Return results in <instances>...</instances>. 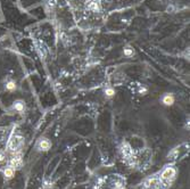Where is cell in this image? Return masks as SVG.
Masks as SVG:
<instances>
[{
  "instance_id": "obj_11",
  "label": "cell",
  "mask_w": 190,
  "mask_h": 189,
  "mask_svg": "<svg viewBox=\"0 0 190 189\" xmlns=\"http://www.w3.org/2000/svg\"><path fill=\"white\" fill-rule=\"evenodd\" d=\"M105 94H106V97L110 98V97H113V96L115 94V90H114L113 88L108 87V88H106V89H105Z\"/></svg>"
},
{
  "instance_id": "obj_6",
  "label": "cell",
  "mask_w": 190,
  "mask_h": 189,
  "mask_svg": "<svg viewBox=\"0 0 190 189\" xmlns=\"http://www.w3.org/2000/svg\"><path fill=\"white\" fill-rule=\"evenodd\" d=\"M121 151H122V154L124 155V157H126V156H129V155L132 154V148H131V146L128 142H123L122 146H121Z\"/></svg>"
},
{
  "instance_id": "obj_8",
  "label": "cell",
  "mask_w": 190,
  "mask_h": 189,
  "mask_svg": "<svg viewBox=\"0 0 190 189\" xmlns=\"http://www.w3.org/2000/svg\"><path fill=\"white\" fill-rule=\"evenodd\" d=\"M179 153H180V148H179V147L172 149V150L169 153V155H167L169 160H175L178 156H179Z\"/></svg>"
},
{
  "instance_id": "obj_3",
  "label": "cell",
  "mask_w": 190,
  "mask_h": 189,
  "mask_svg": "<svg viewBox=\"0 0 190 189\" xmlns=\"http://www.w3.org/2000/svg\"><path fill=\"white\" fill-rule=\"evenodd\" d=\"M51 147V142H50V140L48 139V138H40L39 139V141L37 142V149L38 150H43V151H47V150H49Z\"/></svg>"
},
{
  "instance_id": "obj_5",
  "label": "cell",
  "mask_w": 190,
  "mask_h": 189,
  "mask_svg": "<svg viewBox=\"0 0 190 189\" xmlns=\"http://www.w3.org/2000/svg\"><path fill=\"white\" fill-rule=\"evenodd\" d=\"M162 103L166 106H171L174 104V96L172 94H165L162 98Z\"/></svg>"
},
{
  "instance_id": "obj_4",
  "label": "cell",
  "mask_w": 190,
  "mask_h": 189,
  "mask_svg": "<svg viewBox=\"0 0 190 189\" xmlns=\"http://www.w3.org/2000/svg\"><path fill=\"white\" fill-rule=\"evenodd\" d=\"M9 165H10V167H13L14 170L21 169V167H22V165H23V161H22L21 155H15L13 158L10 160Z\"/></svg>"
},
{
  "instance_id": "obj_9",
  "label": "cell",
  "mask_w": 190,
  "mask_h": 189,
  "mask_svg": "<svg viewBox=\"0 0 190 189\" xmlns=\"http://www.w3.org/2000/svg\"><path fill=\"white\" fill-rule=\"evenodd\" d=\"M14 173H15V172H14V169L13 167H10V166H9V167H6L5 171H3V176H5L6 179H12L14 176Z\"/></svg>"
},
{
  "instance_id": "obj_13",
  "label": "cell",
  "mask_w": 190,
  "mask_h": 189,
  "mask_svg": "<svg viewBox=\"0 0 190 189\" xmlns=\"http://www.w3.org/2000/svg\"><path fill=\"white\" fill-rule=\"evenodd\" d=\"M123 53H124V55H125V56H132V55L135 54L133 49H131V48H125Z\"/></svg>"
},
{
  "instance_id": "obj_10",
  "label": "cell",
  "mask_w": 190,
  "mask_h": 189,
  "mask_svg": "<svg viewBox=\"0 0 190 189\" xmlns=\"http://www.w3.org/2000/svg\"><path fill=\"white\" fill-rule=\"evenodd\" d=\"M6 90L7 91H14L16 89V82L13 81V80H9V81L6 82V85H5Z\"/></svg>"
},
{
  "instance_id": "obj_14",
  "label": "cell",
  "mask_w": 190,
  "mask_h": 189,
  "mask_svg": "<svg viewBox=\"0 0 190 189\" xmlns=\"http://www.w3.org/2000/svg\"><path fill=\"white\" fill-rule=\"evenodd\" d=\"M5 160V154L2 151H0V162H2Z\"/></svg>"
},
{
  "instance_id": "obj_1",
  "label": "cell",
  "mask_w": 190,
  "mask_h": 189,
  "mask_svg": "<svg viewBox=\"0 0 190 189\" xmlns=\"http://www.w3.org/2000/svg\"><path fill=\"white\" fill-rule=\"evenodd\" d=\"M175 176H177V169L174 167V165H169V166H165V169L161 172V176L158 178L162 185L167 187L175 180Z\"/></svg>"
},
{
  "instance_id": "obj_7",
  "label": "cell",
  "mask_w": 190,
  "mask_h": 189,
  "mask_svg": "<svg viewBox=\"0 0 190 189\" xmlns=\"http://www.w3.org/2000/svg\"><path fill=\"white\" fill-rule=\"evenodd\" d=\"M13 108L15 110H17V112H23L24 108H25V103H24L23 100H16V101L14 103Z\"/></svg>"
},
{
  "instance_id": "obj_2",
  "label": "cell",
  "mask_w": 190,
  "mask_h": 189,
  "mask_svg": "<svg viewBox=\"0 0 190 189\" xmlns=\"http://www.w3.org/2000/svg\"><path fill=\"white\" fill-rule=\"evenodd\" d=\"M23 141H24V139H23V137H22V135H13L12 137H10L9 141H8L7 148H8L9 151H14V153H16L18 149L22 147Z\"/></svg>"
},
{
  "instance_id": "obj_12",
  "label": "cell",
  "mask_w": 190,
  "mask_h": 189,
  "mask_svg": "<svg viewBox=\"0 0 190 189\" xmlns=\"http://www.w3.org/2000/svg\"><path fill=\"white\" fill-rule=\"evenodd\" d=\"M89 8H90L91 10H94V12H99V3L96 2V1H94V2H91V3L89 5Z\"/></svg>"
}]
</instances>
